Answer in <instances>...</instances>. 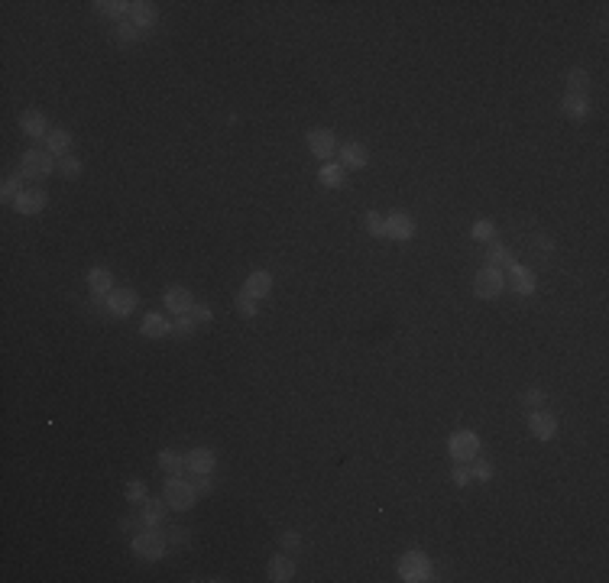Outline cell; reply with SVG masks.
Wrapping results in <instances>:
<instances>
[{"label":"cell","mask_w":609,"mask_h":583,"mask_svg":"<svg viewBox=\"0 0 609 583\" xmlns=\"http://www.w3.org/2000/svg\"><path fill=\"white\" fill-rule=\"evenodd\" d=\"M52 172H58V162L52 159L49 150H26L23 152V159H19V175L26 182H39V179H46V175H52Z\"/></svg>","instance_id":"cell-1"},{"label":"cell","mask_w":609,"mask_h":583,"mask_svg":"<svg viewBox=\"0 0 609 583\" xmlns=\"http://www.w3.org/2000/svg\"><path fill=\"white\" fill-rule=\"evenodd\" d=\"M162 499H166L175 512H188V509L198 502V489L188 480H182V477H169V480H166V489H162Z\"/></svg>","instance_id":"cell-2"},{"label":"cell","mask_w":609,"mask_h":583,"mask_svg":"<svg viewBox=\"0 0 609 583\" xmlns=\"http://www.w3.org/2000/svg\"><path fill=\"white\" fill-rule=\"evenodd\" d=\"M503 289H506V275H503V269H496V266H483L477 273V279H473V295H477L480 301L499 298Z\"/></svg>","instance_id":"cell-3"},{"label":"cell","mask_w":609,"mask_h":583,"mask_svg":"<svg viewBox=\"0 0 609 583\" xmlns=\"http://www.w3.org/2000/svg\"><path fill=\"white\" fill-rule=\"evenodd\" d=\"M130 548L140 561H162V554H166V538L159 535V528H143L140 535H133Z\"/></svg>","instance_id":"cell-4"},{"label":"cell","mask_w":609,"mask_h":583,"mask_svg":"<svg viewBox=\"0 0 609 583\" xmlns=\"http://www.w3.org/2000/svg\"><path fill=\"white\" fill-rule=\"evenodd\" d=\"M432 574H434V567L422 551H409V554L399 561V577H402V580L422 583V580H432Z\"/></svg>","instance_id":"cell-5"},{"label":"cell","mask_w":609,"mask_h":583,"mask_svg":"<svg viewBox=\"0 0 609 583\" xmlns=\"http://www.w3.org/2000/svg\"><path fill=\"white\" fill-rule=\"evenodd\" d=\"M448 451L450 457L457 463H470V461H477V454H480V438L473 431H454L450 434V441H448Z\"/></svg>","instance_id":"cell-6"},{"label":"cell","mask_w":609,"mask_h":583,"mask_svg":"<svg viewBox=\"0 0 609 583\" xmlns=\"http://www.w3.org/2000/svg\"><path fill=\"white\" fill-rule=\"evenodd\" d=\"M88 285H91L94 305L101 311H107V295L113 292V275L107 273V269H101V266H94L91 273H88Z\"/></svg>","instance_id":"cell-7"},{"label":"cell","mask_w":609,"mask_h":583,"mask_svg":"<svg viewBox=\"0 0 609 583\" xmlns=\"http://www.w3.org/2000/svg\"><path fill=\"white\" fill-rule=\"evenodd\" d=\"M214 451L211 447H191V451L185 454V470L188 473H195V477H211L214 473Z\"/></svg>","instance_id":"cell-8"},{"label":"cell","mask_w":609,"mask_h":583,"mask_svg":"<svg viewBox=\"0 0 609 583\" xmlns=\"http://www.w3.org/2000/svg\"><path fill=\"white\" fill-rule=\"evenodd\" d=\"M386 237H389V240H399V243L412 240L415 237V221L405 214V211H393V214L386 217Z\"/></svg>","instance_id":"cell-9"},{"label":"cell","mask_w":609,"mask_h":583,"mask_svg":"<svg viewBox=\"0 0 609 583\" xmlns=\"http://www.w3.org/2000/svg\"><path fill=\"white\" fill-rule=\"evenodd\" d=\"M528 431H532V438H538V441H551L554 434H557V418H554L551 412L532 408V415H528Z\"/></svg>","instance_id":"cell-10"},{"label":"cell","mask_w":609,"mask_h":583,"mask_svg":"<svg viewBox=\"0 0 609 583\" xmlns=\"http://www.w3.org/2000/svg\"><path fill=\"white\" fill-rule=\"evenodd\" d=\"M305 140H308V150H311V156H315V159H331V156H334V150H338V140H334V133L324 130V127L311 130Z\"/></svg>","instance_id":"cell-11"},{"label":"cell","mask_w":609,"mask_h":583,"mask_svg":"<svg viewBox=\"0 0 609 583\" xmlns=\"http://www.w3.org/2000/svg\"><path fill=\"white\" fill-rule=\"evenodd\" d=\"M136 292L133 289H117L107 295V314H113V318H127L133 308H136Z\"/></svg>","instance_id":"cell-12"},{"label":"cell","mask_w":609,"mask_h":583,"mask_svg":"<svg viewBox=\"0 0 609 583\" xmlns=\"http://www.w3.org/2000/svg\"><path fill=\"white\" fill-rule=\"evenodd\" d=\"M162 301H166V308H169L172 314H191V308H195V298H191V292H188L185 285H172V289H166Z\"/></svg>","instance_id":"cell-13"},{"label":"cell","mask_w":609,"mask_h":583,"mask_svg":"<svg viewBox=\"0 0 609 583\" xmlns=\"http://www.w3.org/2000/svg\"><path fill=\"white\" fill-rule=\"evenodd\" d=\"M46 191L42 189H23L19 191V198L13 201V207H17V214H26V217H33V214H39L42 207H46Z\"/></svg>","instance_id":"cell-14"},{"label":"cell","mask_w":609,"mask_h":583,"mask_svg":"<svg viewBox=\"0 0 609 583\" xmlns=\"http://www.w3.org/2000/svg\"><path fill=\"white\" fill-rule=\"evenodd\" d=\"M159 19V10L152 7L150 0H133L130 3V23L136 29H152Z\"/></svg>","instance_id":"cell-15"},{"label":"cell","mask_w":609,"mask_h":583,"mask_svg":"<svg viewBox=\"0 0 609 583\" xmlns=\"http://www.w3.org/2000/svg\"><path fill=\"white\" fill-rule=\"evenodd\" d=\"M340 166L344 169H366L370 166V152H366V146H360V143H344L340 146Z\"/></svg>","instance_id":"cell-16"},{"label":"cell","mask_w":609,"mask_h":583,"mask_svg":"<svg viewBox=\"0 0 609 583\" xmlns=\"http://www.w3.org/2000/svg\"><path fill=\"white\" fill-rule=\"evenodd\" d=\"M140 334H143V337H152V340L169 337V334H172V321L166 318V314H156V311H150V314L143 318V324H140Z\"/></svg>","instance_id":"cell-17"},{"label":"cell","mask_w":609,"mask_h":583,"mask_svg":"<svg viewBox=\"0 0 609 583\" xmlns=\"http://www.w3.org/2000/svg\"><path fill=\"white\" fill-rule=\"evenodd\" d=\"M19 130L26 133L29 140H46L49 136V123H46V117L39 111H26L23 117H19Z\"/></svg>","instance_id":"cell-18"},{"label":"cell","mask_w":609,"mask_h":583,"mask_svg":"<svg viewBox=\"0 0 609 583\" xmlns=\"http://www.w3.org/2000/svg\"><path fill=\"white\" fill-rule=\"evenodd\" d=\"M561 111H564V117L567 120H587L590 117V101L583 95H564V101H561Z\"/></svg>","instance_id":"cell-19"},{"label":"cell","mask_w":609,"mask_h":583,"mask_svg":"<svg viewBox=\"0 0 609 583\" xmlns=\"http://www.w3.org/2000/svg\"><path fill=\"white\" fill-rule=\"evenodd\" d=\"M244 292H246V295H253L256 301L266 298V295L272 292V275L266 273V269H256V273H250V275H246V282H244Z\"/></svg>","instance_id":"cell-20"},{"label":"cell","mask_w":609,"mask_h":583,"mask_svg":"<svg viewBox=\"0 0 609 583\" xmlns=\"http://www.w3.org/2000/svg\"><path fill=\"white\" fill-rule=\"evenodd\" d=\"M166 506H169V502H162V499H146V502H143V516H140V522L146 528H159L162 522H166Z\"/></svg>","instance_id":"cell-21"},{"label":"cell","mask_w":609,"mask_h":583,"mask_svg":"<svg viewBox=\"0 0 609 583\" xmlns=\"http://www.w3.org/2000/svg\"><path fill=\"white\" fill-rule=\"evenodd\" d=\"M72 140H75V136H72L68 130H49L46 150L52 152V156H58V159H62V156H68V150H72Z\"/></svg>","instance_id":"cell-22"},{"label":"cell","mask_w":609,"mask_h":583,"mask_svg":"<svg viewBox=\"0 0 609 583\" xmlns=\"http://www.w3.org/2000/svg\"><path fill=\"white\" fill-rule=\"evenodd\" d=\"M292 577H295V564H292L289 557H282V554H276L269 561V580L272 583H289Z\"/></svg>","instance_id":"cell-23"},{"label":"cell","mask_w":609,"mask_h":583,"mask_svg":"<svg viewBox=\"0 0 609 583\" xmlns=\"http://www.w3.org/2000/svg\"><path fill=\"white\" fill-rule=\"evenodd\" d=\"M318 182L324 189H340L344 185V166L340 162H324L318 169Z\"/></svg>","instance_id":"cell-24"},{"label":"cell","mask_w":609,"mask_h":583,"mask_svg":"<svg viewBox=\"0 0 609 583\" xmlns=\"http://www.w3.org/2000/svg\"><path fill=\"white\" fill-rule=\"evenodd\" d=\"M587 88H590V72H587V68H571V72H567V95L587 97Z\"/></svg>","instance_id":"cell-25"},{"label":"cell","mask_w":609,"mask_h":583,"mask_svg":"<svg viewBox=\"0 0 609 583\" xmlns=\"http://www.w3.org/2000/svg\"><path fill=\"white\" fill-rule=\"evenodd\" d=\"M509 273H512V279H516L519 295H535V275H532V269H525V266L512 263V266H509Z\"/></svg>","instance_id":"cell-26"},{"label":"cell","mask_w":609,"mask_h":583,"mask_svg":"<svg viewBox=\"0 0 609 583\" xmlns=\"http://www.w3.org/2000/svg\"><path fill=\"white\" fill-rule=\"evenodd\" d=\"M94 10H97L101 17H111V19H120L123 23V13H130V3H123V0H97Z\"/></svg>","instance_id":"cell-27"},{"label":"cell","mask_w":609,"mask_h":583,"mask_svg":"<svg viewBox=\"0 0 609 583\" xmlns=\"http://www.w3.org/2000/svg\"><path fill=\"white\" fill-rule=\"evenodd\" d=\"M123 499L133 502V506H143V502L150 499V486H146L143 480H130L127 483V489H123Z\"/></svg>","instance_id":"cell-28"},{"label":"cell","mask_w":609,"mask_h":583,"mask_svg":"<svg viewBox=\"0 0 609 583\" xmlns=\"http://www.w3.org/2000/svg\"><path fill=\"white\" fill-rule=\"evenodd\" d=\"M159 467L169 477H178V473L185 470V457H178L175 451H159Z\"/></svg>","instance_id":"cell-29"},{"label":"cell","mask_w":609,"mask_h":583,"mask_svg":"<svg viewBox=\"0 0 609 583\" xmlns=\"http://www.w3.org/2000/svg\"><path fill=\"white\" fill-rule=\"evenodd\" d=\"M516 259H512V253H509L506 246L499 243V240H489V263L487 266H512Z\"/></svg>","instance_id":"cell-30"},{"label":"cell","mask_w":609,"mask_h":583,"mask_svg":"<svg viewBox=\"0 0 609 583\" xmlns=\"http://www.w3.org/2000/svg\"><path fill=\"white\" fill-rule=\"evenodd\" d=\"M23 175H10L7 182H3V189H0V198H3V205H13L19 198V189H23Z\"/></svg>","instance_id":"cell-31"},{"label":"cell","mask_w":609,"mask_h":583,"mask_svg":"<svg viewBox=\"0 0 609 583\" xmlns=\"http://www.w3.org/2000/svg\"><path fill=\"white\" fill-rule=\"evenodd\" d=\"M470 234H473V240H480V243H489V240H496V224H493V221H477Z\"/></svg>","instance_id":"cell-32"},{"label":"cell","mask_w":609,"mask_h":583,"mask_svg":"<svg viewBox=\"0 0 609 583\" xmlns=\"http://www.w3.org/2000/svg\"><path fill=\"white\" fill-rule=\"evenodd\" d=\"M113 39H117L120 46H133V42L140 39V33H136V26H133V23H117V29H113Z\"/></svg>","instance_id":"cell-33"},{"label":"cell","mask_w":609,"mask_h":583,"mask_svg":"<svg viewBox=\"0 0 609 583\" xmlns=\"http://www.w3.org/2000/svg\"><path fill=\"white\" fill-rule=\"evenodd\" d=\"M58 175L78 179V175H81V159H75V156H62V159H58Z\"/></svg>","instance_id":"cell-34"},{"label":"cell","mask_w":609,"mask_h":583,"mask_svg":"<svg viewBox=\"0 0 609 583\" xmlns=\"http://www.w3.org/2000/svg\"><path fill=\"white\" fill-rule=\"evenodd\" d=\"M198 328V321L191 318V314H175V324H172V330H175L178 337H191Z\"/></svg>","instance_id":"cell-35"},{"label":"cell","mask_w":609,"mask_h":583,"mask_svg":"<svg viewBox=\"0 0 609 583\" xmlns=\"http://www.w3.org/2000/svg\"><path fill=\"white\" fill-rule=\"evenodd\" d=\"M366 230L370 237H386V221L379 211H366Z\"/></svg>","instance_id":"cell-36"},{"label":"cell","mask_w":609,"mask_h":583,"mask_svg":"<svg viewBox=\"0 0 609 583\" xmlns=\"http://www.w3.org/2000/svg\"><path fill=\"white\" fill-rule=\"evenodd\" d=\"M237 311H240L244 318H256V298L246 295V292H240V295H237Z\"/></svg>","instance_id":"cell-37"},{"label":"cell","mask_w":609,"mask_h":583,"mask_svg":"<svg viewBox=\"0 0 609 583\" xmlns=\"http://www.w3.org/2000/svg\"><path fill=\"white\" fill-rule=\"evenodd\" d=\"M470 477H473V480H480V483H489V480H493V463H489V461H477V463H473V470H470Z\"/></svg>","instance_id":"cell-38"},{"label":"cell","mask_w":609,"mask_h":583,"mask_svg":"<svg viewBox=\"0 0 609 583\" xmlns=\"http://www.w3.org/2000/svg\"><path fill=\"white\" fill-rule=\"evenodd\" d=\"M450 480H454V486H467L473 477H470V467L467 463H457L454 470H450Z\"/></svg>","instance_id":"cell-39"},{"label":"cell","mask_w":609,"mask_h":583,"mask_svg":"<svg viewBox=\"0 0 609 583\" xmlns=\"http://www.w3.org/2000/svg\"><path fill=\"white\" fill-rule=\"evenodd\" d=\"M541 402H544L541 389H525L522 392V405H528V408H541Z\"/></svg>","instance_id":"cell-40"},{"label":"cell","mask_w":609,"mask_h":583,"mask_svg":"<svg viewBox=\"0 0 609 583\" xmlns=\"http://www.w3.org/2000/svg\"><path fill=\"white\" fill-rule=\"evenodd\" d=\"M279 545L285 548V551H295V548H301V535H299V532H282Z\"/></svg>","instance_id":"cell-41"},{"label":"cell","mask_w":609,"mask_h":583,"mask_svg":"<svg viewBox=\"0 0 609 583\" xmlns=\"http://www.w3.org/2000/svg\"><path fill=\"white\" fill-rule=\"evenodd\" d=\"M191 318H195L198 324H211V321H214V311L207 308V305H195V308H191Z\"/></svg>","instance_id":"cell-42"},{"label":"cell","mask_w":609,"mask_h":583,"mask_svg":"<svg viewBox=\"0 0 609 583\" xmlns=\"http://www.w3.org/2000/svg\"><path fill=\"white\" fill-rule=\"evenodd\" d=\"M191 486L198 489V496H201V493H211V477H195V480H191Z\"/></svg>","instance_id":"cell-43"},{"label":"cell","mask_w":609,"mask_h":583,"mask_svg":"<svg viewBox=\"0 0 609 583\" xmlns=\"http://www.w3.org/2000/svg\"><path fill=\"white\" fill-rule=\"evenodd\" d=\"M133 525H136V518H123V522H120L123 532H133Z\"/></svg>","instance_id":"cell-44"}]
</instances>
